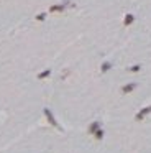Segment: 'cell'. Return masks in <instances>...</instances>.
Wrapping results in <instances>:
<instances>
[{"label":"cell","mask_w":151,"mask_h":153,"mask_svg":"<svg viewBox=\"0 0 151 153\" xmlns=\"http://www.w3.org/2000/svg\"><path fill=\"white\" fill-rule=\"evenodd\" d=\"M49 76H51V69H44L38 74V79H46V78H49Z\"/></svg>","instance_id":"8992f818"},{"label":"cell","mask_w":151,"mask_h":153,"mask_svg":"<svg viewBox=\"0 0 151 153\" xmlns=\"http://www.w3.org/2000/svg\"><path fill=\"white\" fill-rule=\"evenodd\" d=\"M94 135H95V138H99V140H100L102 137H104V130H100V128H97L95 132H94Z\"/></svg>","instance_id":"9c48e42d"},{"label":"cell","mask_w":151,"mask_h":153,"mask_svg":"<svg viewBox=\"0 0 151 153\" xmlns=\"http://www.w3.org/2000/svg\"><path fill=\"white\" fill-rule=\"evenodd\" d=\"M66 5L67 4H59V5H51L49 7V12H53V13H56V12H64L66 10Z\"/></svg>","instance_id":"7a4b0ae2"},{"label":"cell","mask_w":151,"mask_h":153,"mask_svg":"<svg viewBox=\"0 0 151 153\" xmlns=\"http://www.w3.org/2000/svg\"><path fill=\"white\" fill-rule=\"evenodd\" d=\"M140 69H141V66H140V64H136V66H130V68H128V71H130V73H138Z\"/></svg>","instance_id":"30bf717a"},{"label":"cell","mask_w":151,"mask_h":153,"mask_svg":"<svg viewBox=\"0 0 151 153\" xmlns=\"http://www.w3.org/2000/svg\"><path fill=\"white\" fill-rule=\"evenodd\" d=\"M133 21H135V15L128 13V15H125V18H123V25H125V26H130Z\"/></svg>","instance_id":"277c9868"},{"label":"cell","mask_w":151,"mask_h":153,"mask_svg":"<svg viewBox=\"0 0 151 153\" xmlns=\"http://www.w3.org/2000/svg\"><path fill=\"white\" fill-rule=\"evenodd\" d=\"M44 115L48 117V120H49V124H53L54 127H58V122L54 120V117H53V114L49 112V109H44Z\"/></svg>","instance_id":"5b68a950"},{"label":"cell","mask_w":151,"mask_h":153,"mask_svg":"<svg viewBox=\"0 0 151 153\" xmlns=\"http://www.w3.org/2000/svg\"><path fill=\"white\" fill-rule=\"evenodd\" d=\"M112 68V63H109V61H105V63H102V66H100V71L102 73H107V71Z\"/></svg>","instance_id":"52a82bcc"},{"label":"cell","mask_w":151,"mask_h":153,"mask_svg":"<svg viewBox=\"0 0 151 153\" xmlns=\"http://www.w3.org/2000/svg\"><path fill=\"white\" fill-rule=\"evenodd\" d=\"M99 127H100V124H99V122H94V124L90 125V127H89V132H90V133H94V132H95V130H97Z\"/></svg>","instance_id":"ba28073f"},{"label":"cell","mask_w":151,"mask_h":153,"mask_svg":"<svg viewBox=\"0 0 151 153\" xmlns=\"http://www.w3.org/2000/svg\"><path fill=\"white\" fill-rule=\"evenodd\" d=\"M150 112H151V105H150V107L141 109V110L136 114V120H143V119H145V115H146V114H150Z\"/></svg>","instance_id":"3957f363"},{"label":"cell","mask_w":151,"mask_h":153,"mask_svg":"<svg viewBox=\"0 0 151 153\" xmlns=\"http://www.w3.org/2000/svg\"><path fill=\"white\" fill-rule=\"evenodd\" d=\"M44 18H46V13H40V15H36V20L38 21H43Z\"/></svg>","instance_id":"8fae6325"},{"label":"cell","mask_w":151,"mask_h":153,"mask_svg":"<svg viewBox=\"0 0 151 153\" xmlns=\"http://www.w3.org/2000/svg\"><path fill=\"white\" fill-rule=\"evenodd\" d=\"M135 89H136V83H128L122 87V94L126 95V94H130V92H133Z\"/></svg>","instance_id":"6da1fadb"}]
</instances>
